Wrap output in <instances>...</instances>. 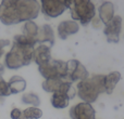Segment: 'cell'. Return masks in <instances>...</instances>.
<instances>
[{"mask_svg": "<svg viewBox=\"0 0 124 119\" xmlns=\"http://www.w3.org/2000/svg\"><path fill=\"white\" fill-rule=\"evenodd\" d=\"M105 92V76L95 75L92 78L79 81L77 85V93L85 103L95 102L100 93Z\"/></svg>", "mask_w": 124, "mask_h": 119, "instance_id": "cell-1", "label": "cell"}, {"mask_svg": "<svg viewBox=\"0 0 124 119\" xmlns=\"http://www.w3.org/2000/svg\"><path fill=\"white\" fill-rule=\"evenodd\" d=\"M43 116V112L37 107H28L22 112V119H38Z\"/></svg>", "mask_w": 124, "mask_h": 119, "instance_id": "cell-17", "label": "cell"}, {"mask_svg": "<svg viewBox=\"0 0 124 119\" xmlns=\"http://www.w3.org/2000/svg\"><path fill=\"white\" fill-rule=\"evenodd\" d=\"M2 72H3V65L0 64V73H2Z\"/></svg>", "mask_w": 124, "mask_h": 119, "instance_id": "cell-22", "label": "cell"}, {"mask_svg": "<svg viewBox=\"0 0 124 119\" xmlns=\"http://www.w3.org/2000/svg\"><path fill=\"white\" fill-rule=\"evenodd\" d=\"M92 22H93V24H94V27L95 28H98L99 26H100V24H101V21L99 20V17H96V19H94Z\"/></svg>", "mask_w": 124, "mask_h": 119, "instance_id": "cell-21", "label": "cell"}, {"mask_svg": "<svg viewBox=\"0 0 124 119\" xmlns=\"http://www.w3.org/2000/svg\"><path fill=\"white\" fill-rule=\"evenodd\" d=\"M95 109L88 103H79L70 109L71 119H96Z\"/></svg>", "mask_w": 124, "mask_h": 119, "instance_id": "cell-8", "label": "cell"}, {"mask_svg": "<svg viewBox=\"0 0 124 119\" xmlns=\"http://www.w3.org/2000/svg\"><path fill=\"white\" fill-rule=\"evenodd\" d=\"M79 27L75 21H63L58 26V34L61 39H66L70 35L76 34Z\"/></svg>", "mask_w": 124, "mask_h": 119, "instance_id": "cell-10", "label": "cell"}, {"mask_svg": "<svg viewBox=\"0 0 124 119\" xmlns=\"http://www.w3.org/2000/svg\"><path fill=\"white\" fill-rule=\"evenodd\" d=\"M33 60L38 64L39 66L48 63L51 61V54H50V47L46 45H40L38 48L34 50L33 53Z\"/></svg>", "mask_w": 124, "mask_h": 119, "instance_id": "cell-9", "label": "cell"}, {"mask_svg": "<svg viewBox=\"0 0 124 119\" xmlns=\"http://www.w3.org/2000/svg\"><path fill=\"white\" fill-rule=\"evenodd\" d=\"M66 64H68V76H66V78L70 79L71 82L77 80L83 81L89 77V74L86 70V68L77 60H70Z\"/></svg>", "mask_w": 124, "mask_h": 119, "instance_id": "cell-7", "label": "cell"}, {"mask_svg": "<svg viewBox=\"0 0 124 119\" xmlns=\"http://www.w3.org/2000/svg\"><path fill=\"white\" fill-rule=\"evenodd\" d=\"M38 32H39L38 26H37L33 21H28V22H26L25 25L23 26L24 36L28 37V38L35 39L36 41H37V36H38Z\"/></svg>", "mask_w": 124, "mask_h": 119, "instance_id": "cell-15", "label": "cell"}, {"mask_svg": "<svg viewBox=\"0 0 124 119\" xmlns=\"http://www.w3.org/2000/svg\"><path fill=\"white\" fill-rule=\"evenodd\" d=\"M8 83H9V88H10L11 94L22 92V91H24L26 88V81L20 76H13Z\"/></svg>", "mask_w": 124, "mask_h": 119, "instance_id": "cell-14", "label": "cell"}, {"mask_svg": "<svg viewBox=\"0 0 124 119\" xmlns=\"http://www.w3.org/2000/svg\"><path fill=\"white\" fill-rule=\"evenodd\" d=\"M71 15L73 20H77L82 25H87L94 20L96 10L95 6L90 1H72Z\"/></svg>", "mask_w": 124, "mask_h": 119, "instance_id": "cell-3", "label": "cell"}, {"mask_svg": "<svg viewBox=\"0 0 124 119\" xmlns=\"http://www.w3.org/2000/svg\"><path fill=\"white\" fill-rule=\"evenodd\" d=\"M72 6V1H43L41 10L49 17H57Z\"/></svg>", "mask_w": 124, "mask_h": 119, "instance_id": "cell-5", "label": "cell"}, {"mask_svg": "<svg viewBox=\"0 0 124 119\" xmlns=\"http://www.w3.org/2000/svg\"><path fill=\"white\" fill-rule=\"evenodd\" d=\"M121 74L119 72H112L109 75L105 76V93L112 94L116 83L120 81Z\"/></svg>", "mask_w": 124, "mask_h": 119, "instance_id": "cell-12", "label": "cell"}, {"mask_svg": "<svg viewBox=\"0 0 124 119\" xmlns=\"http://www.w3.org/2000/svg\"><path fill=\"white\" fill-rule=\"evenodd\" d=\"M33 53H34V47L14 43L10 52L7 53L6 65L11 69H15V68H20L21 66L27 65L33 60Z\"/></svg>", "mask_w": 124, "mask_h": 119, "instance_id": "cell-2", "label": "cell"}, {"mask_svg": "<svg viewBox=\"0 0 124 119\" xmlns=\"http://www.w3.org/2000/svg\"><path fill=\"white\" fill-rule=\"evenodd\" d=\"M10 43L9 40H0V58L2 56V53H3V48L6 46H8Z\"/></svg>", "mask_w": 124, "mask_h": 119, "instance_id": "cell-20", "label": "cell"}, {"mask_svg": "<svg viewBox=\"0 0 124 119\" xmlns=\"http://www.w3.org/2000/svg\"><path fill=\"white\" fill-rule=\"evenodd\" d=\"M37 42H49L50 46L54 45V30H52L50 25H44L41 29H39L38 36H37Z\"/></svg>", "mask_w": 124, "mask_h": 119, "instance_id": "cell-13", "label": "cell"}, {"mask_svg": "<svg viewBox=\"0 0 124 119\" xmlns=\"http://www.w3.org/2000/svg\"><path fill=\"white\" fill-rule=\"evenodd\" d=\"M22 102L25 104H30V105H34V107L38 106L40 104V100H39L38 95L35 93H26L22 96Z\"/></svg>", "mask_w": 124, "mask_h": 119, "instance_id": "cell-18", "label": "cell"}, {"mask_svg": "<svg viewBox=\"0 0 124 119\" xmlns=\"http://www.w3.org/2000/svg\"><path fill=\"white\" fill-rule=\"evenodd\" d=\"M122 27V17L120 15H116L108 24H106V27L103 29L107 41L110 43H118L120 40V33Z\"/></svg>", "mask_w": 124, "mask_h": 119, "instance_id": "cell-6", "label": "cell"}, {"mask_svg": "<svg viewBox=\"0 0 124 119\" xmlns=\"http://www.w3.org/2000/svg\"><path fill=\"white\" fill-rule=\"evenodd\" d=\"M11 118L12 119H22V112L19 108H13L11 112Z\"/></svg>", "mask_w": 124, "mask_h": 119, "instance_id": "cell-19", "label": "cell"}, {"mask_svg": "<svg viewBox=\"0 0 124 119\" xmlns=\"http://www.w3.org/2000/svg\"><path fill=\"white\" fill-rule=\"evenodd\" d=\"M99 20L101 23L108 24L114 17V7L112 2H103L99 7Z\"/></svg>", "mask_w": 124, "mask_h": 119, "instance_id": "cell-11", "label": "cell"}, {"mask_svg": "<svg viewBox=\"0 0 124 119\" xmlns=\"http://www.w3.org/2000/svg\"><path fill=\"white\" fill-rule=\"evenodd\" d=\"M75 95V90L72 88L71 81H65L61 83L58 91L52 94L51 104L54 108H65L68 107L69 102Z\"/></svg>", "mask_w": 124, "mask_h": 119, "instance_id": "cell-4", "label": "cell"}, {"mask_svg": "<svg viewBox=\"0 0 124 119\" xmlns=\"http://www.w3.org/2000/svg\"><path fill=\"white\" fill-rule=\"evenodd\" d=\"M63 79L60 78H51V79H46L43 82V88L45 91L47 92H52L54 93L56 91H58V89L60 88L61 83L63 82Z\"/></svg>", "mask_w": 124, "mask_h": 119, "instance_id": "cell-16", "label": "cell"}]
</instances>
